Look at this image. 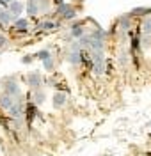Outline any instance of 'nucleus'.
<instances>
[{"mask_svg": "<svg viewBox=\"0 0 151 156\" xmlns=\"http://www.w3.org/2000/svg\"><path fill=\"white\" fill-rule=\"evenodd\" d=\"M92 71L96 75H103L107 71V60L103 51H92Z\"/></svg>", "mask_w": 151, "mask_h": 156, "instance_id": "obj_1", "label": "nucleus"}, {"mask_svg": "<svg viewBox=\"0 0 151 156\" xmlns=\"http://www.w3.org/2000/svg\"><path fill=\"white\" fill-rule=\"evenodd\" d=\"M14 103H16V101H14V96H11V94H4V96H0V107L4 108V110H9Z\"/></svg>", "mask_w": 151, "mask_h": 156, "instance_id": "obj_2", "label": "nucleus"}, {"mask_svg": "<svg viewBox=\"0 0 151 156\" xmlns=\"http://www.w3.org/2000/svg\"><path fill=\"white\" fill-rule=\"evenodd\" d=\"M7 9H9L11 12L16 16V18H18L21 12H23V4H21V2H18V0H13L9 5H7Z\"/></svg>", "mask_w": 151, "mask_h": 156, "instance_id": "obj_3", "label": "nucleus"}, {"mask_svg": "<svg viewBox=\"0 0 151 156\" xmlns=\"http://www.w3.org/2000/svg\"><path fill=\"white\" fill-rule=\"evenodd\" d=\"M14 20H16V16H14L9 9L0 11V23H2V25H9L11 21H14Z\"/></svg>", "mask_w": 151, "mask_h": 156, "instance_id": "obj_4", "label": "nucleus"}, {"mask_svg": "<svg viewBox=\"0 0 151 156\" xmlns=\"http://www.w3.org/2000/svg\"><path fill=\"white\" fill-rule=\"evenodd\" d=\"M52 103L55 108H60L64 103H66V92H55L53 98H52Z\"/></svg>", "mask_w": 151, "mask_h": 156, "instance_id": "obj_5", "label": "nucleus"}, {"mask_svg": "<svg viewBox=\"0 0 151 156\" xmlns=\"http://www.w3.org/2000/svg\"><path fill=\"white\" fill-rule=\"evenodd\" d=\"M7 112H9V115L14 117V119H21V117H23V107H21L20 103H14Z\"/></svg>", "mask_w": 151, "mask_h": 156, "instance_id": "obj_6", "label": "nucleus"}, {"mask_svg": "<svg viewBox=\"0 0 151 156\" xmlns=\"http://www.w3.org/2000/svg\"><path fill=\"white\" fill-rule=\"evenodd\" d=\"M27 82H29V85H30L32 89H38V87L41 85V75L34 71V73H30V75H29Z\"/></svg>", "mask_w": 151, "mask_h": 156, "instance_id": "obj_7", "label": "nucleus"}, {"mask_svg": "<svg viewBox=\"0 0 151 156\" xmlns=\"http://www.w3.org/2000/svg\"><path fill=\"white\" fill-rule=\"evenodd\" d=\"M4 89H5V94H11V96H18V94H20V87H18L16 82H9V83H5Z\"/></svg>", "mask_w": 151, "mask_h": 156, "instance_id": "obj_8", "label": "nucleus"}, {"mask_svg": "<svg viewBox=\"0 0 151 156\" xmlns=\"http://www.w3.org/2000/svg\"><path fill=\"white\" fill-rule=\"evenodd\" d=\"M27 12H29L30 16H36V14L39 12V4H38V0H29V2H27Z\"/></svg>", "mask_w": 151, "mask_h": 156, "instance_id": "obj_9", "label": "nucleus"}, {"mask_svg": "<svg viewBox=\"0 0 151 156\" xmlns=\"http://www.w3.org/2000/svg\"><path fill=\"white\" fill-rule=\"evenodd\" d=\"M27 27H29V21H27L25 18H16L14 20V29L18 30V32H25Z\"/></svg>", "mask_w": 151, "mask_h": 156, "instance_id": "obj_10", "label": "nucleus"}, {"mask_svg": "<svg viewBox=\"0 0 151 156\" xmlns=\"http://www.w3.org/2000/svg\"><path fill=\"white\" fill-rule=\"evenodd\" d=\"M70 62L71 64H78V62H82V50H73V53L70 55Z\"/></svg>", "mask_w": 151, "mask_h": 156, "instance_id": "obj_11", "label": "nucleus"}, {"mask_svg": "<svg viewBox=\"0 0 151 156\" xmlns=\"http://www.w3.org/2000/svg\"><path fill=\"white\" fill-rule=\"evenodd\" d=\"M57 27H59V23H55V21H43L39 25L41 30H55Z\"/></svg>", "mask_w": 151, "mask_h": 156, "instance_id": "obj_12", "label": "nucleus"}, {"mask_svg": "<svg viewBox=\"0 0 151 156\" xmlns=\"http://www.w3.org/2000/svg\"><path fill=\"white\" fill-rule=\"evenodd\" d=\"M142 34L151 36V18H146V20H144V23H142Z\"/></svg>", "mask_w": 151, "mask_h": 156, "instance_id": "obj_13", "label": "nucleus"}, {"mask_svg": "<svg viewBox=\"0 0 151 156\" xmlns=\"http://www.w3.org/2000/svg\"><path fill=\"white\" fill-rule=\"evenodd\" d=\"M71 36H73V37H82V36H84V29H82V25H75V27H73V29H71Z\"/></svg>", "mask_w": 151, "mask_h": 156, "instance_id": "obj_14", "label": "nucleus"}, {"mask_svg": "<svg viewBox=\"0 0 151 156\" xmlns=\"http://www.w3.org/2000/svg\"><path fill=\"white\" fill-rule=\"evenodd\" d=\"M119 21H121V29H123V30L130 29V16H128V14H126V16H123Z\"/></svg>", "mask_w": 151, "mask_h": 156, "instance_id": "obj_15", "label": "nucleus"}, {"mask_svg": "<svg viewBox=\"0 0 151 156\" xmlns=\"http://www.w3.org/2000/svg\"><path fill=\"white\" fill-rule=\"evenodd\" d=\"M36 57L39 58V60H46V58H50L52 55H50V51L48 50H41V51H38V55Z\"/></svg>", "mask_w": 151, "mask_h": 156, "instance_id": "obj_16", "label": "nucleus"}, {"mask_svg": "<svg viewBox=\"0 0 151 156\" xmlns=\"http://www.w3.org/2000/svg\"><path fill=\"white\" fill-rule=\"evenodd\" d=\"M117 60H119V64L126 66V64H128V53H126V51H119V57H117Z\"/></svg>", "mask_w": 151, "mask_h": 156, "instance_id": "obj_17", "label": "nucleus"}, {"mask_svg": "<svg viewBox=\"0 0 151 156\" xmlns=\"http://www.w3.org/2000/svg\"><path fill=\"white\" fill-rule=\"evenodd\" d=\"M43 101H45V94H43V92H36V94H34V103L41 105Z\"/></svg>", "mask_w": 151, "mask_h": 156, "instance_id": "obj_18", "label": "nucleus"}, {"mask_svg": "<svg viewBox=\"0 0 151 156\" xmlns=\"http://www.w3.org/2000/svg\"><path fill=\"white\" fill-rule=\"evenodd\" d=\"M43 64H45V69H46V71H52V69H53V60H52V57L46 58V60H43Z\"/></svg>", "mask_w": 151, "mask_h": 156, "instance_id": "obj_19", "label": "nucleus"}, {"mask_svg": "<svg viewBox=\"0 0 151 156\" xmlns=\"http://www.w3.org/2000/svg\"><path fill=\"white\" fill-rule=\"evenodd\" d=\"M5 43H7V39L4 37V36H0V48H2V46H4Z\"/></svg>", "mask_w": 151, "mask_h": 156, "instance_id": "obj_20", "label": "nucleus"}, {"mask_svg": "<svg viewBox=\"0 0 151 156\" xmlns=\"http://www.w3.org/2000/svg\"><path fill=\"white\" fill-rule=\"evenodd\" d=\"M23 62H25V64H29V62H32V57H30V55H27V57L23 58Z\"/></svg>", "mask_w": 151, "mask_h": 156, "instance_id": "obj_21", "label": "nucleus"}, {"mask_svg": "<svg viewBox=\"0 0 151 156\" xmlns=\"http://www.w3.org/2000/svg\"><path fill=\"white\" fill-rule=\"evenodd\" d=\"M11 2H13V0H0V4H2V5H9Z\"/></svg>", "mask_w": 151, "mask_h": 156, "instance_id": "obj_22", "label": "nucleus"}, {"mask_svg": "<svg viewBox=\"0 0 151 156\" xmlns=\"http://www.w3.org/2000/svg\"><path fill=\"white\" fill-rule=\"evenodd\" d=\"M0 11H2V9H0Z\"/></svg>", "mask_w": 151, "mask_h": 156, "instance_id": "obj_23", "label": "nucleus"}]
</instances>
